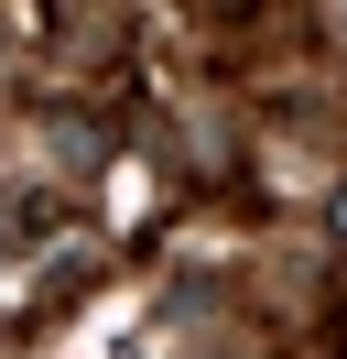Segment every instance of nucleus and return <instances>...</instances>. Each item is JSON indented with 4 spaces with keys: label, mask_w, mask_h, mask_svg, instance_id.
Wrapping results in <instances>:
<instances>
[{
    "label": "nucleus",
    "mask_w": 347,
    "mask_h": 359,
    "mask_svg": "<svg viewBox=\"0 0 347 359\" xmlns=\"http://www.w3.org/2000/svg\"><path fill=\"white\" fill-rule=\"evenodd\" d=\"M337 229H347V196H337Z\"/></svg>",
    "instance_id": "f257e3e1"
}]
</instances>
